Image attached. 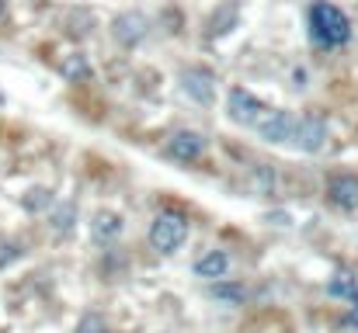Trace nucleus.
<instances>
[{
    "mask_svg": "<svg viewBox=\"0 0 358 333\" xmlns=\"http://www.w3.org/2000/svg\"><path fill=\"white\" fill-rule=\"evenodd\" d=\"M310 35L317 45L324 49H338L352 38V21L348 14L338 7V3H327V0H317L310 7Z\"/></svg>",
    "mask_w": 358,
    "mask_h": 333,
    "instance_id": "obj_1",
    "label": "nucleus"
},
{
    "mask_svg": "<svg viewBox=\"0 0 358 333\" xmlns=\"http://www.w3.org/2000/svg\"><path fill=\"white\" fill-rule=\"evenodd\" d=\"M188 239V219L181 212H157L150 222V246L157 253H178Z\"/></svg>",
    "mask_w": 358,
    "mask_h": 333,
    "instance_id": "obj_2",
    "label": "nucleus"
},
{
    "mask_svg": "<svg viewBox=\"0 0 358 333\" xmlns=\"http://www.w3.org/2000/svg\"><path fill=\"white\" fill-rule=\"evenodd\" d=\"M292 142L303 149V153H320L324 142H327V118L320 111H306L296 128H292Z\"/></svg>",
    "mask_w": 358,
    "mask_h": 333,
    "instance_id": "obj_3",
    "label": "nucleus"
},
{
    "mask_svg": "<svg viewBox=\"0 0 358 333\" xmlns=\"http://www.w3.org/2000/svg\"><path fill=\"white\" fill-rule=\"evenodd\" d=\"M181 87H185V94H188L192 101H199V105H213V98H216V77H213V70H206V66H188V70L181 73Z\"/></svg>",
    "mask_w": 358,
    "mask_h": 333,
    "instance_id": "obj_4",
    "label": "nucleus"
},
{
    "mask_svg": "<svg viewBox=\"0 0 358 333\" xmlns=\"http://www.w3.org/2000/svg\"><path fill=\"white\" fill-rule=\"evenodd\" d=\"M227 111H230V118H234L237 125H257V121H261V114H264L268 108H264L250 91L234 87V91H230V98H227Z\"/></svg>",
    "mask_w": 358,
    "mask_h": 333,
    "instance_id": "obj_5",
    "label": "nucleus"
},
{
    "mask_svg": "<svg viewBox=\"0 0 358 333\" xmlns=\"http://www.w3.org/2000/svg\"><path fill=\"white\" fill-rule=\"evenodd\" d=\"M327 202L341 212H358V177L355 174H334L327 181Z\"/></svg>",
    "mask_w": 358,
    "mask_h": 333,
    "instance_id": "obj_6",
    "label": "nucleus"
},
{
    "mask_svg": "<svg viewBox=\"0 0 358 333\" xmlns=\"http://www.w3.org/2000/svg\"><path fill=\"white\" fill-rule=\"evenodd\" d=\"M254 128L261 132L264 142H289V139H292V128H296V118H292L289 111L275 108V111H264Z\"/></svg>",
    "mask_w": 358,
    "mask_h": 333,
    "instance_id": "obj_7",
    "label": "nucleus"
},
{
    "mask_svg": "<svg viewBox=\"0 0 358 333\" xmlns=\"http://www.w3.org/2000/svg\"><path fill=\"white\" fill-rule=\"evenodd\" d=\"M146 31H150V21H146V14H139V10H125V14H119V17L112 21V35L119 38L125 49L139 45V42L146 38Z\"/></svg>",
    "mask_w": 358,
    "mask_h": 333,
    "instance_id": "obj_8",
    "label": "nucleus"
},
{
    "mask_svg": "<svg viewBox=\"0 0 358 333\" xmlns=\"http://www.w3.org/2000/svg\"><path fill=\"white\" fill-rule=\"evenodd\" d=\"M202 149H206V139L199 132H188V128H181L167 139V156L178 163H195L202 156Z\"/></svg>",
    "mask_w": 358,
    "mask_h": 333,
    "instance_id": "obj_9",
    "label": "nucleus"
},
{
    "mask_svg": "<svg viewBox=\"0 0 358 333\" xmlns=\"http://www.w3.org/2000/svg\"><path fill=\"white\" fill-rule=\"evenodd\" d=\"M227 271H230V253L227 250H206L195 260V274L206 278V281H223Z\"/></svg>",
    "mask_w": 358,
    "mask_h": 333,
    "instance_id": "obj_10",
    "label": "nucleus"
},
{
    "mask_svg": "<svg viewBox=\"0 0 358 333\" xmlns=\"http://www.w3.org/2000/svg\"><path fill=\"white\" fill-rule=\"evenodd\" d=\"M209 295L220 302V306H227V309H240L243 302H247V288L240 285V281H213L209 285Z\"/></svg>",
    "mask_w": 358,
    "mask_h": 333,
    "instance_id": "obj_11",
    "label": "nucleus"
},
{
    "mask_svg": "<svg viewBox=\"0 0 358 333\" xmlns=\"http://www.w3.org/2000/svg\"><path fill=\"white\" fill-rule=\"evenodd\" d=\"M91 232H94L98 243H112V239L122 232V219L115 212H98L94 222H91Z\"/></svg>",
    "mask_w": 358,
    "mask_h": 333,
    "instance_id": "obj_12",
    "label": "nucleus"
},
{
    "mask_svg": "<svg viewBox=\"0 0 358 333\" xmlns=\"http://www.w3.org/2000/svg\"><path fill=\"white\" fill-rule=\"evenodd\" d=\"M327 295L331 299H358V278L352 271H338L334 278H331V285H327Z\"/></svg>",
    "mask_w": 358,
    "mask_h": 333,
    "instance_id": "obj_13",
    "label": "nucleus"
},
{
    "mask_svg": "<svg viewBox=\"0 0 358 333\" xmlns=\"http://www.w3.org/2000/svg\"><path fill=\"white\" fill-rule=\"evenodd\" d=\"M234 24H237V3H234V0H227V3H223V7L213 14V21H209V38L227 35Z\"/></svg>",
    "mask_w": 358,
    "mask_h": 333,
    "instance_id": "obj_14",
    "label": "nucleus"
},
{
    "mask_svg": "<svg viewBox=\"0 0 358 333\" xmlns=\"http://www.w3.org/2000/svg\"><path fill=\"white\" fill-rule=\"evenodd\" d=\"M52 232L56 236H66L70 229H73V222H77V205H70V202H63L56 212H52Z\"/></svg>",
    "mask_w": 358,
    "mask_h": 333,
    "instance_id": "obj_15",
    "label": "nucleus"
},
{
    "mask_svg": "<svg viewBox=\"0 0 358 333\" xmlns=\"http://www.w3.org/2000/svg\"><path fill=\"white\" fill-rule=\"evenodd\" d=\"M21 205H24V212H45V209H52V191L31 188L28 195H21Z\"/></svg>",
    "mask_w": 358,
    "mask_h": 333,
    "instance_id": "obj_16",
    "label": "nucleus"
},
{
    "mask_svg": "<svg viewBox=\"0 0 358 333\" xmlns=\"http://www.w3.org/2000/svg\"><path fill=\"white\" fill-rule=\"evenodd\" d=\"M59 70H63V77H66V80H73V84L91 77V66H87V59H84V56H66Z\"/></svg>",
    "mask_w": 358,
    "mask_h": 333,
    "instance_id": "obj_17",
    "label": "nucleus"
},
{
    "mask_svg": "<svg viewBox=\"0 0 358 333\" xmlns=\"http://www.w3.org/2000/svg\"><path fill=\"white\" fill-rule=\"evenodd\" d=\"M24 253V246L21 243H10V239H0V271L7 267V264H14L17 257Z\"/></svg>",
    "mask_w": 358,
    "mask_h": 333,
    "instance_id": "obj_18",
    "label": "nucleus"
},
{
    "mask_svg": "<svg viewBox=\"0 0 358 333\" xmlns=\"http://www.w3.org/2000/svg\"><path fill=\"white\" fill-rule=\"evenodd\" d=\"M77 333H108V327H105V320H101V316L87 313V316L77 323Z\"/></svg>",
    "mask_w": 358,
    "mask_h": 333,
    "instance_id": "obj_19",
    "label": "nucleus"
},
{
    "mask_svg": "<svg viewBox=\"0 0 358 333\" xmlns=\"http://www.w3.org/2000/svg\"><path fill=\"white\" fill-rule=\"evenodd\" d=\"M0 14H3V0H0Z\"/></svg>",
    "mask_w": 358,
    "mask_h": 333,
    "instance_id": "obj_20",
    "label": "nucleus"
}]
</instances>
